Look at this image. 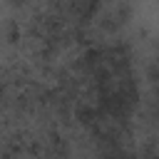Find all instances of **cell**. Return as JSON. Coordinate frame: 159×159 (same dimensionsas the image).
Returning <instances> with one entry per match:
<instances>
[{"label":"cell","mask_w":159,"mask_h":159,"mask_svg":"<svg viewBox=\"0 0 159 159\" xmlns=\"http://www.w3.org/2000/svg\"><path fill=\"white\" fill-rule=\"evenodd\" d=\"M77 117H80L82 122H92V119L97 117V109H94V107H87V104H80V107H77Z\"/></svg>","instance_id":"2"},{"label":"cell","mask_w":159,"mask_h":159,"mask_svg":"<svg viewBox=\"0 0 159 159\" xmlns=\"http://www.w3.org/2000/svg\"><path fill=\"white\" fill-rule=\"evenodd\" d=\"M124 15H129V5H114V7H109V12L99 20V25L104 27V30H114L117 25H122V17Z\"/></svg>","instance_id":"1"}]
</instances>
